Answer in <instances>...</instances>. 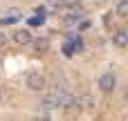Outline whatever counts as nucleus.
Returning <instances> with one entry per match:
<instances>
[{"label": "nucleus", "instance_id": "obj_1", "mask_svg": "<svg viewBox=\"0 0 128 121\" xmlns=\"http://www.w3.org/2000/svg\"><path fill=\"white\" fill-rule=\"evenodd\" d=\"M115 85H117V79H115V74H112V72H106V74H101V76H99V90H101V92L110 94V92L115 90Z\"/></svg>", "mask_w": 128, "mask_h": 121}, {"label": "nucleus", "instance_id": "obj_2", "mask_svg": "<svg viewBox=\"0 0 128 121\" xmlns=\"http://www.w3.org/2000/svg\"><path fill=\"white\" fill-rule=\"evenodd\" d=\"M27 88H29V90H34V92L43 90V88H45V76H43V74H38V72H32V74L27 76Z\"/></svg>", "mask_w": 128, "mask_h": 121}, {"label": "nucleus", "instance_id": "obj_3", "mask_svg": "<svg viewBox=\"0 0 128 121\" xmlns=\"http://www.w3.org/2000/svg\"><path fill=\"white\" fill-rule=\"evenodd\" d=\"M38 108H40L43 112H52L54 108H58V101H56V97H54V94L50 92L47 97H43V99H40V103H38Z\"/></svg>", "mask_w": 128, "mask_h": 121}, {"label": "nucleus", "instance_id": "obj_4", "mask_svg": "<svg viewBox=\"0 0 128 121\" xmlns=\"http://www.w3.org/2000/svg\"><path fill=\"white\" fill-rule=\"evenodd\" d=\"M112 45L119 47V49L128 47V31H126V29H117V31L112 34Z\"/></svg>", "mask_w": 128, "mask_h": 121}, {"label": "nucleus", "instance_id": "obj_5", "mask_svg": "<svg viewBox=\"0 0 128 121\" xmlns=\"http://www.w3.org/2000/svg\"><path fill=\"white\" fill-rule=\"evenodd\" d=\"M14 40L18 43V45H32V34L27 31V29H16L14 31Z\"/></svg>", "mask_w": 128, "mask_h": 121}, {"label": "nucleus", "instance_id": "obj_6", "mask_svg": "<svg viewBox=\"0 0 128 121\" xmlns=\"http://www.w3.org/2000/svg\"><path fill=\"white\" fill-rule=\"evenodd\" d=\"M32 45H34V52H38V54H43V52L50 49V40L47 38H34Z\"/></svg>", "mask_w": 128, "mask_h": 121}, {"label": "nucleus", "instance_id": "obj_7", "mask_svg": "<svg viewBox=\"0 0 128 121\" xmlns=\"http://www.w3.org/2000/svg\"><path fill=\"white\" fill-rule=\"evenodd\" d=\"M115 13L119 18H128V0H122L117 7H115Z\"/></svg>", "mask_w": 128, "mask_h": 121}, {"label": "nucleus", "instance_id": "obj_8", "mask_svg": "<svg viewBox=\"0 0 128 121\" xmlns=\"http://www.w3.org/2000/svg\"><path fill=\"white\" fill-rule=\"evenodd\" d=\"M16 20H18V13L11 16V18H0V25H11V22H16Z\"/></svg>", "mask_w": 128, "mask_h": 121}, {"label": "nucleus", "instance_id": "obj_9", "mask_svg": "<svg viewBox=\"0 0 128 121\" xmlns=\"http://www.w3.org/2000/svg\"><path fill=\"white\" fill-rule=\"evenodd\" d=\"M63 52H65V56H72V52H74V45L65 43V45H63Z\"/></svg>", "mask_w": 128, "mask_h": 121}, {"label": "nucleus", "instance_id": "obj_10", "mask_svg": "<svg viewBox=\"0 0 128 121\" xmlns=\"http://www.w3.org/2000/svg\"><path fill=\"white\" fill-rule=\"evenodd\" d=\"M47 2H50L52 7H65V4H68V0H47Z\"/></svg>", "mask_w": 128, "mask_h": 121}, {"label": "nucleus", "instance_id": "obj_11", "mask_svg": "<svg viewBox=\"0 0 128 121\" xmlns=\"http://www.w3.org/2000/svg\"><path fill=\"white\" fill-rule=\"evenodd\" d=\"M90 25H92L90 20H81V22H79V29H81V31H86V29H90Z\"/></svg>", "mask_w": 128, "mask_h": 121}, {"label": "nucleus", "instance_id": "obj_12", "mask_svg": "<svg viewBox=\"0 0 128 121\" xmlns=\"http://www.w3.org/2000/svg\"><path fill=\"white\" fill-rule=\"evenodd\" d=\"M32 121H50V115H47V112H43V115H38V117H34Z\"/></svg>", "mask_w": 128, "mask_h": 121}, {"label": "nucleus", "instance_id": "obj_13", "mask_svg": "<svg viewBox=\"0 0 128 121\" xmlns=\"http://www.w3.org/2000/svg\"><path fill=\"white\" fill-rule=\"evenodd\" d=\"M38 22H40V18H29V25H34V27H38Z\"/></svg>", "mask_w": 128, "mask_h": 121}, {"label": "nucleus", "instance_id": "obj_14", "mask_svg": "<svg viewBox=\"0 0 128 121\" xmlns=\"http://www.w3.org/2000/svg\"><path fill=\"white\" fill-rule=\"evenodd\" d=\"M4 43H7V36H4V34H2V31H0V47H2V45H4Z\"/></svg>", "mask_w": 128, "mask_h": 121}, {"label": "nucleus", "instance_id": "obj_15", "mask_svg": "<svg viewBox=\"0 0 128 121\" xmlns=\"http://www.w3.org/2000/svg\"><path fill=\"white\" fill-rule=\"evenodd\" d=\"M124 101H128V88H124Z\"/></svg>", "mask_w": 128, "mask_h": 121}, {"label": "nucleus", "instance_id": "obj_16", "mask_svg": "<svg viewBox=\"0 0 128 121\" xmlns=\"http://www.w3.org/2000/svg\"><path fill=\"white\" fill-rule=\"evenodd\" d=\"M0 99H2V92H0Z\"/></svg>", "mask_w": 128, "mask_h": 121}]
</instances>
